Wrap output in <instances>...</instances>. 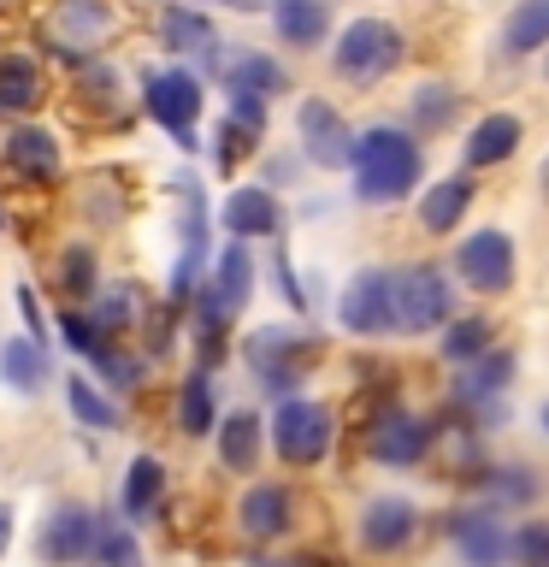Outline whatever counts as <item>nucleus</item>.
I'll list each match as a JSON object with an SVG mask.
<instances>
[{
  "label": "nucleus",
  "instance_id": "nucleus-1",
  "mask_svg": "<svg viewBox=\"0 0 549 567\" xmlns=\"http://www.w3.org/2000/svg\"><path fill=\"white\" fill-rule=\"evenodd\" d=\"M354 195L366 207H396L419 189V172H425V148L414 131L402 124H372V131L354 136Z\"/></svg>",
  "mask_w": 549,
  "mask_h": 567
},
{
  "label": "nucleus",
  "instance_id": "nucleus-2",
  "mask_svg": "<svg viewBox=\"0 0 549 567\" xmlns=\"http://www.w3.org/2000/svg\"><path fill=\"white\" fill-rule=\"evenodd\" d=\"M419 532H425V508L402 491L366 496L361 514H354V544H361V556H372V561L407 556V549L419 544Z\"/></svg>",
  "mask_w": 549,
  "mask_h": 567
},
{
  "label": "nucleus",
  "instance_id": "nucleus-3",
  "mask_svg": "<svg viewBox=\"0 0 549 567\" xmlns=\"http://www.w3.org/2000/svg\"><path fill=\"white\" fill-rule=\"evenodd\" d=\"M402 60H407V35L390 18H354L331 48L336 78H349V83H384Z\"/></svg>",
  "mask_w": 549,
  "mask_h": 567
},
{
  "label": "nucleus",
  "instance_id": "nucleus-4",
  "mask_svg": "<svg viewBox=\"0 0 549 567\" xmlns=\"http://www.w3.org/2000/svg\"><path fill=\"white\" fill-rule=\"evenodd\" d=\"M266 432H272V455L283 467H319L336 443V414L313 396H283Z\"/></svg>",
  "mask_w": 549,
  "mask_h": 567
},
{
  "label": "nucleus",
  "instance_id": "nucleus-5",
  "mask_svg": "<svg viewBox=\"0 0 549 567\" xmlns=\"http://www.w3.org/2000/svg\"><path fill=\"white\" fill-rule=\"evenodd\" d=\"M366 455L379 461V467H425V461L437 455V420L390 402L366 425Z\"/></svg>",
  "mask_w": 549,
  "mask_h": 567
},
{
  "label": "nucleus",
  "instance_id": "nucleus-6",
  "mask_svg": "<svg viewBox=\"0 0 549 567\" xmlns=\"http://www.w3.org/2000/svg\"><path fill=\"white\" fill-rule=\"evenodd\" d=\"M514 372H520L514 349H490V354H478V361L460 367V379L449 384L455 408L478 425V432H496V420H503V396H508Z\"/></svg>",
  "mask_w": 549,
  "mask_h": 567
},
{
  "label": "nucleus",
  "instance_id": "nucleus-7",
  "mask_svg": "<svg viewBox=\"0 0 549 567\" xmlns=\"http://www.w3.org/2000/svg\"><path fill=\"white\" fill-rule=\"evenodd\" d=\"M89 544H95V503H83V496H60L35 526L42 567H89Z\"/></svg>",
  "mask_w": 549,
  "mask_h": 567
},
{
  "label": "nucleus",
  "instance_id": "nucleus-8",
  "mask_svg": "<svg viewBox=\"0 0 549 567\" xmlns=\"http://www.w3.org/2000/svg\"><path fill=\"white\" fill-rule=\"evenodd\" d=\"M455 319V284L449 272H437V266H407L396 272V331H437Z\"/></svg>",
  "mask_w": 549,
  "mask_h": 567
},
{
  "label": "nucleus",
  "instance_id": "nucleus-9",
  "mask_svg": "<svg viewBox=\"0 0 549 567\" xmlns=\"http://www.w3.org/2000/svg\"><path fill=\"white\" fill-rule=\"evenodd\" d=\"M336 319H343V331L354 337H396V272H379V266H366V272L349 278L343 301H336Z\"/></svg>",
  "mask_w": 549,
  "mask_h": 567
},
{
  "label": "nucleus",
  "instance_id": "nucleus-10",
  "mask_svg": "<svg viewBox=\"0 0 549 567\" xmlns=\"http://www.w3.org/2000/svg\"><path fill=\"white\" fill-rule=\"evenodd\" d=\"M142 106L166 124V131L195 148V118H201V78H195L189 65H166V71H148V83H142Z\"/></svg>",
  "mask_w": 549,
  "mask_h": 567
},
{
  "label": "nucleus",
  "instance_id": "nucleus-11",
  "mask_svg": "<svg viewBox=\"0 0 549 567\" xmlns=\"http://www.w3.org/2000/svg\"><path fill=\"white\" fill-rule=\"evenodd\" d=\"M455 278L467 284V290H478V296L514 290V237H508V230H496V225L473 230V237H460V248H455Z\"/></svg>",
  "mask_w": 549,
  "mask_h": 567
},
{
  "label": "nucleus",
  "instance_id": "nucleus-12",
  "mask_svg": "<svg viewBox=\"0 0 549 567\" xmlns=\"http://www.w3.org/2000/svg\"><path fill=\"white\" fill-rule=\"evenodd\" d=\"M237 532L255 549H272L296 532V491L283 478H260L237 496Z\"/></svg>",
  "mask_w": 549,
  "mask_h": 567
},
{
  "label": "nucleus",
  "instance_id": "nucleus-13",
  "mask_svg": "<svg viewBox=\"0 0 549 567\" xmlns=\"http://www.w3.org/2000/svg\"><path fill=\"white\" fill-rule=\"evenodd\" d=\"M443 532H449L455 556L467 567H508V520L485 503H460L449 520H443Z\"/></svg>",
  "mask_w": 549,
  "mask_h": 567
},
{
  "label": "nucleus",
  "instance_id": "nucleus-14",
  "mask_svg": "<svg viewBox=\"0 0 549 567\" xmlns=\"http://www.w3.org/2000/svg\"><path fill=\"white\" fill-rule=\"evenodd\" d=\"M296 136H301L308 166H319V172H343L349 159H354V131H349V118L336 113L331 101H301Z\"/></svg>",
  "mask_w": 549,
  "mask_h": 567
},
{
  "label": "nucleus",
  "instance_id": "nucleus-15",
  "mask_svg": "<svg viewBox=\"0 0 549 567\" xmlns=\"http://www.w3.org/2000/svg\"><path fill=\"white\" fill-rule=\"evenodd\" d=\"M248 367H255V379H260V390L266 396H296V384H301V337L296 331H283V326H266V331H255L248 337Z\"/></svg>",
  "mask_w": 549,
  "mask_h": 567
},
{
  "label": "nucleus",
  "instance_id": "nucleus-16",
  "mask_svg": "<svg viewBox=\"0 0 549 567\" xmlns=\"http://www.w3.org/2000/svg\"><path fill=\"white\" fill-rule=\"evenodd\" d=\"M473 491H478V503L496 508L503 520H508V514H538L543 473L531 467V461H490V467L473 478Z\"/></svg>",
  "mask_w": 549,
  "mask_h": 567
},
{
  "label": "nucleus",
  "instance_id": "nucleus-17",
  "mask_svg": "<svg viewBox=\"0 0 549 567\" xmlns=\"http://www.w3.org/2000/svg\"><path fill=\"white\" fill-rule=\"evenodd\" d=\"M520 142H526L520 113H485L473 124V136L460 142V159H467V172H490V166H508L520 154Z\"/></svg>",
  "mask_w": 549,
  "mask_h": 567
},
{
  "label": "nucleus",
  "instance_id": "nucleus-18",
  "mask_svg": "<svg viewBox=\"0 0 549 567\" xmlns=\"http://www.w3.org/2000/svg\"><path fill=\"white\" fill-rule=\"evenodd\" d=\"M166 461L159 455H136L131 467H124V485H118V520H131V526H148L159 503H166Z\"/></svg>",
  "mask_w": 549,
  "mask_h": 567
},
{
  "label": "nucleus",
  "instance_id": "nucleus-19",
  "mask_svg": "<svg viewBox=\"0 0 549 567\" xmlns=\"http://www.w3.org/2000/svg\"><path fill=\"white\" fill-rule=\"evenodd\" d=\"M219 225H225L237 243H248V237H278L283 207H278V195L266 189V184H248V189H230V202L219 207Z\"/></svg>",
  "mask_w": 549,
  "mask_h": 567
},
{
  "label": "nucleus",
  "instance_id": "nucleus-20",
  "mask_svg": "<svg viewBox=\"0 0 549 567\" xmlns=\"http://www.w3.org/2000/svg\"><path fill=\"white\" fill-rule=\"evenodd\" d=\"M89 326L101 331V343H118L124 331H136L142 326V290L136 284H95V296H89Z\"/></svg>",
  "mask_w": 549,
  "mask_h": 567
},
{
  "label": "nucleus",
  "instance_id": "nucleus-21",
  "mask_svg": "<svg viewBox=\"0 0 549 567\" xmlns=\"http://www.w3.org/2000/svg\"><path fill=\"white\" fill-rule=\"evenodd\" d=\"M159 42L172 53H189V60H219V30L207 24V12L184 7V0H172L166 12H159Z\"/></svg>",
  "mask_w": 549,
  "mask_h": 567
},
{
  "label": "nucleus",
  "instance_id": "nucleus-22",
  "mask_svg": "<svg viewBox=\"0 0 549 567\" xmlns=\"http://www.w3.org/2000/svg\"><path fill=\"white\" fill-rule=\"evenodd\" d=\"M473 172H455V177H443V184H432L419 195V230H432V237H449V230L467 219V207H473Z\"/></svg>",
  "mask_w": 549,
  "mask_h": 567
},
{
  "label": "nucleus",
  "instance_id": "nucleus-23",
  "mask_svg": "<svg viewBox=\"0 0 549 567\" xmlns=\"http://www.w3.org/2000/svg\"><path fill=\"white\" fill-rule=\"evenodd\" d=\"M48 379H53V361L35 337H0V384L12 396H35Z\"/></svg>",
  "mask_w": 549,
  "mask_h": 567
},
{
  "label": "nucleus",
  "instance_id": "nucleus-24",
  "mask_svg": "<svg viewBox=\"0 0 549 567\" xmlns=\"http://www.w3.org/2000/svg\"><path fill=\"white\" fill-rule=\"evenodd\" d=\"M272 30L283 48H319L331 35V0H272Z\"/></svg>",
  "mask_w": 549,
  "mask_h": 567
},
{
  "label": "nucleus",
  "instance_id": "nucleus-25",
  "mask_svg": "<svg viewBox=\"0 0 549 567\" xmlns=\"http://www.w3.org/2000/svg\"><path fill=\"white\" fill-rule=\"evenodd\" d=\"M225 89L230 95L278 101V95H290V71H283L272 53H237V60L225 65Z\"/></svg>",
  "mask_w": 549,
  "mask_h": 567
},
{
  "label": "nucleus",
  "instance_id": "nucleus-26",
  "mask_svg": "<svg viewBox=\"0 0 549 567\" xmlns=\"http://www.w3.org/2000/svg\"><path fill=\"white\" fill-rule=\"evenodd\" d=\"M7 166L18 177H30V184H48V177H60V142L35 131V124H18L7 136Z\"/></svg>",
  "mask_w": 549,
  "mask_h": 567
},
{
  "label": "nucleus",
  "instance_id": "nucleus-27",
  "mask_svg": "<svg viewBox=\"0 0 549 567\" xmlns=\"http://www.w3.org/2000/svg\"><path fill=\"white\" fill-rule=\"evenodd\" d=\"M89 567H142V538L118 508H95V544H89Z\"/></svg>",
  "mask_w": 549,
  "mask_h": 567
},
{
  "label": "nucleus",
  "instance_id": "nucleus-28",
  "mask_svg": "<svg viewBox=\"0 0 549 567\" xmlns=\"http://www.w3.org/2000/svg\"><path fill=\"white\" fill-rule=\"evenodd\" d=\"M260 414L255 408H237V414L219 420V467L225 473H255L260 467Z\"/></svg>",
  "mask_w": 549,
  "mask_h": 567
},
{
  "label": "nucleus",
  "instance_id": "nucleus-29",
  "mask_svg": "<svg viewBox=\"0 0 549 567\" xmlns=\"http://www.w3.org/2000/svg\"><path fill=\"white\" fill-rule=\"evenodd\" d=\"M48 101V83L35 60L24 53H0V113H35V106Z\"/></svg>",
  "mask_w": 549,
  "mask_h": 567
},
{
  "label": "nucleus",
  "instance_id": "nucleus-30",
  "mask_svg": "<svg viewBox=\"0 0 549 567\" xmlns=\"http://www.w3.org/2000/svg\"><path fill=\"white\" fill-rule=\"evenodd\" d=\"M177 432L184 437H213L219 432V396H213L207 372H189L184 390H177Z\"/></svg>",
  "mask_w": 549,
  "mask_h": 567
},
{
  "label": "nucleus",
  "instance_id": "nucleus-31",
  "mask_svg": "<svg viewBox=\"0 0 549 567\" xmlns=\"http://www.w3.org/2000/svg\"><path fill=\"white\" fill-rule=\"evenodd\" d=\"M549 48V0H520L503 24V53L508 60H526V53Z\"/></svg>",
  "mask_w": 549,
  "mask_h": 567
},
{
  "label": "nucleus",
  "instance_id": "nucleus-32",
  "mask_svg": "<svg viewBox=\"0 0 549 567\" xmlns=\"http://www.w3.org/2000/svg\"><path fill=\"white\" fill-rule=\"evenodd\" d=\"M490 349H496V326L485 313H460V319H449V331H443V361H455V367H467Z\"/></svg>",
  "mask_w": 549,
  "mask_h": 567
},
{
  "label": "nucleus",
  "instance_id": "nucleus-33",
  "mask_svg": "<svg viewBox=\"0 0 549 567\" xmlns=\"http://www.w3.org/2000/svg\"><path fill=\"white\" fill-rule=\"evenodd\" d=\"M407 113H414V131L437 136V131H449V118L460 113V95L449 83H419L414 101H407Z\"/></svg>",
  "mask_w": 549,
  "mask_h": 567
},
{
  "label": "nucleus",
  "instance_id": "nucleus-34",
  "mask_svg": "<svg viewBox=\"0 0 549 567\" xmlns=\"http://www.w3.org/2000/svg\"><path fill=\"white\" fill-rule=\"evenodd\" d=\"M508 567H549V514H520L508 526Z\"/></svg>",
  "mask_w": 549,
  "mask_h": 567
},
{
  "label": "nucleus",
  "instance_id": "nucleus-35",
  "mask_svg": "<svg viewBox=\"0 0 549 567\" xmlns=\"http://www.w3.org/2000/svg\"><path fill=\"white\" fill-rule=\"evenodd\" d=\"M65 396H71V414H77L89 432H118V425H124V414L89 379H65Z\"/></svg>",
  "mask_w": 549,
  "mask_h": 567
},
{
  "label": "nucleus",
  "instance_id": "nucleus-36",
  "mask_svg": "<svg viewBox=\"0 0 549 567\" xmlns=\"http://www.w3.org/2000/svg\"><path fill=\"white\" fill-rule=\"evenodd\" d=\"M89 367H95L113 390H136L142 384V361H136V354H124V349H113V343H101L95 354H89Z\"/></svg>",
  "mask_w": 549,
  "mask_h": 567
},
{
  "label": "nucleus",
  "instance_id": "nucleus-37",
  "mask_svg": "<svg viewBox=\"0 0 549 567\" xmlns=\"http://www.w3.org/2000/svg\"><path fill=\"white\" fill-rule=\"evenodd\" d=\"M60 278H65V296L71 301H89V296H95V248H71V255H65V266H60Z\"/></svg>",
  "mask_w": 549,
  "mask_h": 567
},
{
  "label": "nucleus",
  "instance_id": "nucleus-38",
  "mask_svg": "<svg viewBox=\"0 0 549 567\" xmlns=\"http://www.w3.org/2000/svg\"><path fill=\"white\" fill-rule=\"evenodd\" d=\"M242 159H255V131H242V124L225 118V131H219V172H237Z\"/></svg>",
  "mask_w": 549,
  "mask_h": 567
},
{
  "label": "nucleus",
  "instance_id": "nucleus-39",
  "mask_svg": "<svg viewBox=\"0 0 549 567\" xmlns=\"http://www.w3.org/2000/svg\"><path fill=\"white\" fill-rule=\"evenodd\" d=\"M60 331H65V343H71V349H77V354H83V361H89V354H95V349H101V331H95V326H89V313H77V308H65V313H60Z\"/></svg>",
  "mask_w": 549,
  "mask_h": 567
},
{
  "label": "nucleus",
  "instance_id": "nucleus-40",
  "mask_svg": "<svg viewBox=\"0 0 549 567\" xmlns=\"http://www.w3.org/2000/svg\"><path fill=\"white\" fill-rule=\"evenodd\" d=\"M65 24H77L83 42H95V30H106V0H71V7H65Z\"/></svg>",
  "mask_w": 549,
  "mask_h": 567
},
{
  "label": "nucleus",
  "instance_id": "nucleus-41",
  "mask_svg": "<svg viewBox=\"0 0 549 567\" xmlns=\"http://www.w3.org/2000/svg\"><path fill=\"white\" fill-rule=\"evenodd\" d=\"M230 124H242V131H266V101H255V95H230Z\"/></svg>",
  "mask_w": 549,
  "mask_h": 567
},
{
  "label": "nucleus",
  "instance_id": "nucleus-42",
  "mask_svg": "<svg viewBox=\"0 0 549 567\" xmlns=\"http://www.w3.org/2000/svg\"><path fill=\"white\" fill-rule=\"evenodd\" d=\"M12 532H18V514H12V503H0V556L12 549Z\"/></svg>",
  "mask_w": 549,
  "mask_h": 567
},
{
  "label": "nucleus",
  "instance_id": "nucleus-43",
  "mask_svg": "<svg viewBox=\"0 0 549 567\" xmlns=\"http://www.w3.org/2000/svg\"><path fill=\"white\" fill-rule=\"evenodd\" d=\"M18 308H24V319H30V331H42V313H35V296H30V290L18 296Z\"/></svg>",
  "mask_w": 549,
  "mask_h": 567
},
{
  "label": "nucleus",
  "instance_id": "nucleus-44",
  "mask_svg": "<svg viewBox=\"0 0 549 567\" xmlns=\"http://www.w3.org/2000/svg\"><path fill=\"white\" fill-rule=\"evenodd\" d=\"M184 7H195V0H184ZM219 7H255V0H219Z\"/></svg>",
  "mask_w": 549,
  "mask_h": 567
},
{
  "label": "nucleus",
  "instance_id": "nucleus-45",
  "mask_svg": "<svg viewBox=\"0 0 549 567\" xmlns=\"http://www.w3.org/2000/svg\"><path fill=\"white\" fill-rule=\"evenodd\" d=\"M538 189L549 195V159H543V172H538Z\"/></svg>",
  "mask_w": 549,
  "mask_h": 567
},
{
  "label": "nucleus",
  "instance_id": "nucleus-46",
  "mask_svg": "<svg viewBox=\"0 0 549 567\" xmlns=\"http://www.w3.org/2000/svg\"><path fill=\"white\" fill-rule=\"evenodd\" d=\"M538 425H543V437H549V402L538 408Z\"/></svg>",
  "mask_w": 549,
  "mask_h": 567
},
{
  "label": "nucleus",
  "instance_id": "nucleus-47",
  "mask_svg": "<svg viewBox=\"0 0 549 567\" xmlns=\"http://www.w3.org/2000/svg\"><path fill=\"white\" fill-rule=\"evenodd\" d=\"M543 83H549V48H543Z\"/></svg>",
  "mask_w": 549,
  "mask_h": 567
}]
</instances>
